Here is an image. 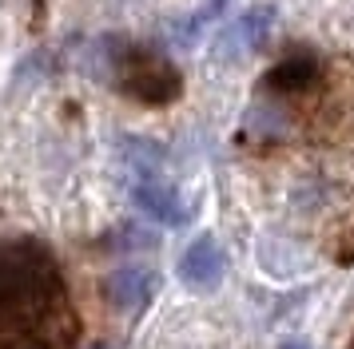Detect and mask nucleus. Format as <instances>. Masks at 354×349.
I'll return each instance as SVG.
<instances>
[{
    "mask_svg": "<svg viewBox=\"0 0 354 349\" xmlns=\"http://www.w3.org/2000/svg\"><path fill=\"white\" fill-rule=\"evenodd\" d=\"M131 199H136V206L144 210L147 219L163 222V226H183L187 222V206L179 199V190L160 183V179H140L136 190H131Z\"/></svg>",
    "mask_w": 354,
    "mask_h": 349,
    "instance_id": "39448f33",
    "label": "nucleus"
},
{
    "mask_svg": "<svg viewBox=\"0 0 354 349\" xmlns=\"http://www.w3.org/2000/svg\"><path fill=\"white\" fill-rule=\"evenodd\" d=\"M283 349H306V346H303V341H287Z\"/></svg>",
    "mask_w": 354,
    "mask_h": 349,
    "instance_id": "6e6552de",
    "label": "nucleus"
},
{
    "mask_svg": "<svg viewBox=\"0 0 354 349\" xmlns=\"http://www.w3.org/2000/svg\"><path fill=\"white\" fill-rule=\"evenodd\" d=\"M351 349H354V341H351Z\"/></svg>",
    "mask_w": 354,
    "mask_h": 349,
    "instance_id": "9d476101",
    "label": "nucleus"
},
{
    "mask_svg": "<svg viewBox=\"0 0 354 349\" xmlns=\"http://www.w3.org/2000/svg\"><path fill=\"white\" fill-rule=\"evenodd\" d=\"M48 294H56V266L44 246L20 242L0 250V310L44 306Z\"/></svg>",
    "mask_w": 354,
    "mask_h": 349,
    "instance_id": "f257e3e1",
    "label": "nucleus"
},
{
    "mask_svg": "<svg viewBox=\"0 0 354 349\" xmlns=\"http://www.w3.org/2000/svg\"><path fill=\"white\" fill-rule=\"evenodd\" d=\"M322 76L319 60H310V56H290V60L274 63L267 76L259 79V88L267 95H290V92H306V88H315Z\"/></svg>",
    "mask_w": 354,
    "mask_h": 349,
    "instance_id": "423d86ee",
    "label": "nucleus"
},
{
    "mask_svg": "<svg viewBox=\"0 0 354 349\" xmlns=\"http://www.w3.org/2000/svg\"><path fill=\"white\" fill-rule=\"evenodd\" d=\"M104 294L112 301L115 310H124V314H140L151 294H156V274L147 266H120L115 274H108V282H104Z\"/></svg>",
    "mask_w": 354,
    "mask_h": 349,
    "instance_id": "20e7f679",
    "label": "nucleus"
},
{
    "mask_svg": "<svg viewBox=\"0 0 354 349\" xmlns=\"http://www.w3.org/2000/svg\"><path fill=\"white\" fill-rule=\"evenodd\" d=\"M115 63H120V88L147 108L176 103L183 95V76L176 72V63L156 56V52L124 48V56H115Z\"/></svg>",
    "mask_w": 354,
    "mask_h": 349,
    "instance_id": "f03ea898",
    "label": "nucleus"
},
{
    "mask_svg": "<svg viewBox=\"0 0 354 349\" xmlns=\"http://www.w3.org/2000/svg\"><path fill=\"white\" fill-rule=\"evenodd\" d=\"M100 349H108V346H100Z\"/></svg>",
    "mask_w": 354,
    "mask_h": 349,
    "instance_id": "1a4fd4ad",
    "label": "nucleus"
},
{
    "mask_svg": "<svg viewBox=\"0 0 354 349\" xmlns=\"http://www.w3.org/2000/svg\"><path fill=\"white\" fill-rule=\"evenodd\" d=\"M223 270H227L223 246L211 235H199L192 246L183 250V258H179V282L192 286V290H211V286H219Z\"/></svg>",
    "mask_w": 354,
    "mask_h": 349,
    "instance_id": "7ed1b4c3",
    "label": "nucleus"
},
{
    "mask_svg": "<svg viewBox=\"0 0 354 349\" xmlns=\"http://www.w3.org/2000/svg\"><path fill=\"white\" fill-rule=\"evenodd\" d=\"M271 24H274V8L271 4H255V8H247V12L223 32L219 48L231 44V52H259V48L267 44V36H271Z\"/></svg>",
    "mask_w": 354,
    "mask_h": 349,
    "instance_id": "0eeeda50",
    "label": "nucleus"
}]
</instances>
